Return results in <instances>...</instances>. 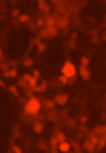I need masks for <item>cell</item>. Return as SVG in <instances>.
Wrapping results in <instances>:
<instances>
[{
    "mask_svg": "<svg viewBox=\"0 0 106 153\" xmlns=\"http://www.w3.org/2000/svg\"><path fill=\"white\" fill-rule=\"evenodd\" d=\"M43 115V96H28L21 106V121H34Z\"/></svg>",
    "mask_w": 106,
    "mask_h": 153,
    "instance_id": "obj_1",
    "label": "cell"
},
{
    "mask_svg": "<svg viewBox=\"0 0 106 153\" xmlns=\"http://www.w3.org/2000/svg\"><path fill=\"white\" fill-rule=\"evenodd\" d=\"M17 85H19L28 96H34L36 94V85H38V79L34 76L32 72H24L19 79H17Z\"/></svg>",
    "mask_w": 106,
    "mask_h": 153,
    "instance_id": "obj_2",
    "label": "cell"
},
{
    "mask_svg": "<svg viewBox=\"0 0 106 153\" xmlns=\"http://www.w3.org/2000/svg\"><path fill=\"white\" fill-rule=\"evenodd\" d=\"M60 72L70 81V85H72V83L79 79V68H77V64H74L72 60H66V62L62 64V70H60Z\"/></svg>",
    "mask_w": 106,
    "mask_h": 153,
    "instance_id": "obj_3",
    "label": "cell"
},
{
    "mask_svg": "<svg viewBox=\"0 0 106 153\" xmlns=\"http://www.w3.org/2000/svg\"><path fill=\"white\" fill-rule=\"evenodd\" d=\"M17 64H19V62H17V60H9V68L7 70H2V76H4V79H19V70H17Z\"/></svg>",
    "mask_w": 106,
    "mask_h": 153,
    "instance_id": "obj_4",
    "label": "cell"
},
{
    "mask_svg": "<svg viewBox=\"0 0 106 153\" xmlns=\"http://www.w3.org/2000/svg\"><path fill=\"white\" fill-rule=\"evenodd\" d=\"M81 143H83V151H85V153H96V151H98V140L91 136V134H89L87 138H83Z\"/></svg>",
    "mask_w": 106,
    "mask_h": 153,
    "instance_id": "obj_5",
    "label": "cell"
},
{
    "mask_svg": "<svg viewBox=\"0 0 106 153\" xmlns=\"http://www.w3.org/2000/svg\"><path fill=\"white\" fill-rule=\"evenodd\" d=\"M38 15H43V17H47V15H51L53 13V4L51 2H47V0H38Z\"/></svg>",
    "mask_w": 106,
    "mask_h": 153,
    "instance_id": "obj_6",
    "label": "cell"
},
{
    "mask_svg": "<svg viewBox=\"0 0 106 153\" xmlns=\"http://www.w3.org/2000/svg\"><path fill=\"white\" fill-rule=\"evenodd\" d=\"M53 100H55L57 108H64V106L70 102V96H68V94H64V91H57L55 96H53Z\"/></svg>",
    "mask_w": 106,
    "mask_h": 153,
    "instance_id": "obj_7",
    "label": "cell"
},
{
    "mask_svg": "<svg viewBox=\"0 0 106 153\" xmlns=\"http://www.w3.org/2000/svg\"><path fill=\"white\" fill-rule=\"evenodd\" d=\"M100 32H102V30H100L98 26H96V28H91L89 32H87V34H89V41H91V45H93V47L102 45V38H100Z\"/></svg>",
    "mask_w": 106,
    "mask_h": 153,
    "instance_id": "obj_8",
    "label": "cell"
},
{
    "mask_svg": "<svg viewBox=\"0 0 106 153\" xmlns=\"http://www.w3.org/2000/svg\"><path fill=\"white\" fill-rule=\"evenodd\" d=\"M66 85H70V81L66 79V76L60 72V76H53L51 79V87H57V89H62V87H66Z\"/></svg>",
    "mask_w": 106,
    "mask_h": 153,
    "instance_id": "obj_9",
    "label": "cell"
},
{
    "mask_svg": "<svg viewBox=\"0 0 106 153\" xmlns=\"http://www.w3.org/2000/svg\"><path fill=\"white\" fill-rule=\"evenodd\" d=\"M79 76H81L83 81H91L93 72H91V68H89V66H79Z\"/></svg>",
    "mask_w": 106,
    "mask_h": 153,
    "instance_id": "obj_10",
    "label": "cell"
},
{
    "mask_svg": "<svg viewBox=\"0 0 106 153\" xmlns=\"http://www.w3.org/2000/svg\"><path fill=\"white\" fill-rule=\"evenodd\" d=\"M47 47H49V43H47V41H38V38H36V47H34L36 55H43V53L47 51Z\"/></svg>",
    "mask_w": 106,
    "mask_h": 153,
    "instance_id": "obj_11",
    "label": "cell"
},
{
    "mask_svg": "<svg viewBox=\"0 0 106 153\" xmlns=\"http://www.w3.org/2000/svg\"><path fill=\"white\" fill-rule=\"evenodd\" d=\"M49 85H51V81H47V79H40V81H38V85H36V94H47Z\"/></svg>",
    "mask_w": 106,
    "mask_h": 153,
    "instance_id": "obj_12",
    "label": "cell"
},
{
    "mask_svg": "<svg viewBox=\"0 0 106 153\" xmlns=\"http://www.w3.org/2000/svg\"><path fill=\"white\" fill-rule=\"evenodd\" d=\"M17 138H21V126L19 123H15L13 130H11V143H15Z\"/></svg>",
    "mask_w": 106,
    "mask_h": 153,
    "instance_id": "obj_13",
    "label": "cell"
},
{
    "mask_svg": "<svg viewBox=\"0 0 106 153\" xmlns=\"http://www.w3.org/2000/svg\"><path fill=\"white\" fill-rule=\"evenodd\" d=\"M7 91L11 94V98H19V96H21V94H19V91H21V87L17 85V83H15V85H7Z\"/></svg>",
    "mask_w": 106,
    "mask_h": 153,
    "instance_id": "obj_14",
    "label": "cell"
},
{
    "mask_svg": "<svg viewBox=\"0 0 106 153\" xmlns=\"http://www.w3.org/2000/svg\"><path fill=\"white\" fill-rule=\"evenodd\" d=\"M49 151H51V153L60 151V140H57V136H55V134H53V136L49 138Z\"/></svg>",
    "mask_w": 106,
    "mask_h": 153,
    "instance_id": "obj_15",
    "label": "cell"
},
{
    "mask_svg": "<svg viewBox=\"0 0 106 153\" xmlns=\"http://www.w3.org/2000/svg\"><path fill=\"white\" fill-rule=\"evenodd\" d=\"M19 62H21V66H26V68H34V57H32V55H28V53L21 57Z\"/></svg>",
    "mask_w": 106,
    "mask_h": 153,
    "instance_id": "obj_16",
    "label": "cell"
},
{
    "mask_svg": "<svg viewBox=\"0 0 106 153\" xmlns=\"http://www.w3.org/2000/svg\"><path fill=\"white\" fill-rule=\"evenodd\" d=\"M70 145H72V151H74V153H81V151H83V143H81L79 138H72V140H70Z\"/></svg>",
    "mask_w": 106,
    "mask_h": 153,
    "instance_id": "obj_17",
    "label": "cell"
},
{
    "mask_svg": "<svg viewBox=\"0 0 106 153\" xmlns=\"http://www.w3.org/2000/svg\"><path fill=\"white\" fill-rule=\"evenodd\" d=\"M60 151H62V153H68V151H72V145H70V138H68V140H62V143H60Z\"/></svg>",
    "mask_w": 106,
    "mask_h": 153,
    "instance_id": "obj_18",
    "label": "cell"
},
{
    "mask_svg": "<svg viewBox=\"0 0 106 153\" xmlns=\"http://www.w3.org/2000/svg\"><path fill=\"white\" fill-rule=\"evenodd\" d=\"M66 49H68V51H70V49L77 51V49H79V41H74V38H68V41H66Z\"/></svg>",
    "mask_w": 106,
    "mask_h": 153,
    "instance_id": "obj_19",
    "label": "cell"
},
{
    "mask_svg": "<svg viewBox=\"0 0 106 153\" xmlns=\"http://www.w3.org/2000/svg\"><path fill=\"white\" fill-rule=\"evenodd\" d=\"M9 151L11 153H24V147H19L17 140H15V143H9Z\"/></svg>",
    "mask_w": 106,
    "mask_h": 153,
    "instance_id": "obj_20",
    "label": "cell"
},
{
    "mask_svg": "<svg viewBox=\"0 0 106 153\" xmlns=\"http://www.w3.org/2000/svg\"><path fill=\"white\" fill-rule=\"evenodd\" d=\"M53 134H55V136H57V140H60V143H62V140H68V138H66V134H64V130H62V128H55V130H53Z\"/></svg>",
    "mask_w": 106,
    "mask_h": 153,
    "instance_id": "obj_21",
    "label": "cell"
},
{
    "mask_svg": "<svg viewBox=\"0 0 106 153\" xmlns=\"http://www.w3.org/2000/svg\"><path fill=\"white\" fill-rule=\"evenodd\" d=\"M36 149H40V151H49V140H43V138H40V140L36 143Z\"/></svg>",
    "mask_w": 106,
    "mask_h": 153,
    "instance_id": "obj_22",
    "label": "cell"
},
{
    "mask_svg": "<svg viewBox=\"0 0 106 153\" xmlns=\"http://www.w3.org/2000/svg\"><path fill=\"white\" fill-rule=\"evenodd\" d=\"M11 17H13V22H17L21 17V9H11Z\"/></svg>",
    "mask_w": 106,
    "mask_h": 153,
    "instance_id": "obj_23",
    "label": "cell"
},
{
    "mask_svg": "<svg viewBox=\"0 0 106 153\" xmlns=\"http://www.w3.org/2000/svg\"><path fill=\"white\" fill-rule=\"evenodd\" d=\"M91 64V55H81V66H89Z\"/></svg>",
    "mask_w": 106,
    "mask_h": 153,
    "instance_id": "obj_24",
    "label": "cell"
},
{
    "mask_svg": "<svg viewBox=\"0 0 106 153\" xmlns=\"http://www.w3.org/2000/svg\"><path fill=\"white\" fill-rule=\"evenodd\" d=\"M30 72H32L34 76H36V79H38V81H40V79H45V76H43V72H40L38 68H30Z\"/></svg>",
    "mask_w": 106,
    "mask_h": 153,
    "instance_id": "obj_25",
    "label": "cell"
},
{
    "mask_svg": "<svg viewBox=\"0 0 106 153\" xmlns=\"http://www.w3.org/2000/svg\"><path fill=\"white\" fill-rule=\"evenodd\" d=\"M100 38H102V43H106V30H102V32H100Z\"/></svg>",
    "mask_w": 106,
    "mask_h": 153,
    "instance_id": "obj_26",
    "label": "cell"
},
{
    "mask_svg": "<svg viewBox=\"0 0 106 153\" xmlns=\"http://www.w3.org/2000/svg\"><path fill=\"white\" fill-rule=\"evenodd\" d=\"M104 98H106V89H104Z\"/></svg>",
    "mask_w": 106,
    "mask_h": 153,
    "instance_id": "obj_27",
    "label": "cell"
}]
</instances>
